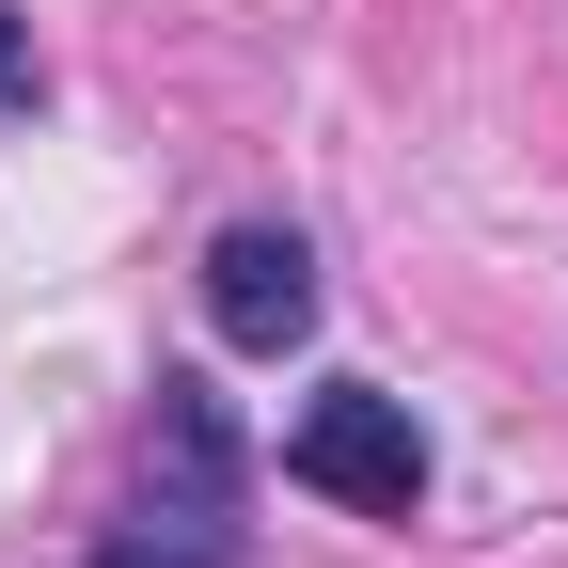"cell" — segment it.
Segmentation results:
<instances>
[{
    "instance_id": "cell-4",
    "label": "cell",
    "mask_w": 568,
    "mask_h": 568,
    "mask_svg": "<svg viewBox=\"0 0 568 568\" xmlns=\"http://www.w3.org/2000/svg\"><path fill=\"white\" fill-rule=\"evenodd\" d=\"M111 568H222V552H142V537H126V552H111Z\"/></svg>"
},
{
    "instance_id": "cell-3",
    "label": "cell",
    "mask_w": 568,
    "mask_h": 568,
    "mask_svg": "<svg viewBox=\"0 0 568 568\" xmlns=\"http://www.w3.org/2000/svg\"><path fill=\"white\" fill-rule=\"evenodd\" d=\"M0 111H32V17H0Z\"/></svg>"
},
{
    "instance_id": "cell-2",
    "label": "cell",
    "mask_w": 568,
    "mask_h": 568,
    "mask_svg": "<svg viewBox=\"0 0 568 568\" xmlns=\"http://www.w3.org/2000/svg\"><path fill=\"white\" fill-rule=\"evenodd\" d=\"M205 316H222V347H301L316 332V253L284 222H237L205 253Z\"/></svg>"
},
{
    "instance_id": "cell-1",
    "label": "cell",
    "mask_w": 568,
    "mask_h": 568,
    "mask_svg": "<svg viewBox=\"0 0 568 568\" xmlns=\"http://www.w3.org/2000/svg\"><path fill=\"white\" fill-rule=\"evenodd\" d=\"M284 474L301 489H332V506H379V521H410L426 506V426H410V395H316L301 426H284Z\"/></svg>"
}]
</instances>
